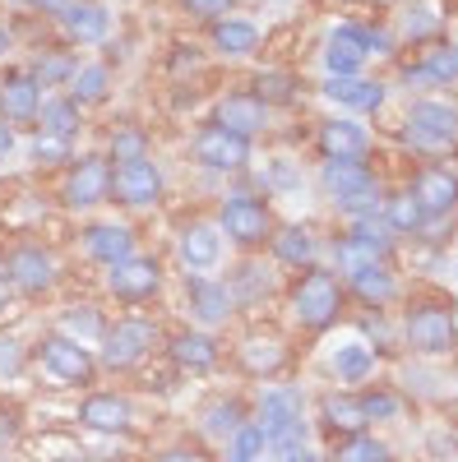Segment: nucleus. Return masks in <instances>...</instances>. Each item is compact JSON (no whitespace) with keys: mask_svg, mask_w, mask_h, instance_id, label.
I'll use <instances>...</instances> for the list:
<instances>
[{"mask_svg":"<svg viewBox=\"0 0 458 462\" xmlns=\"http://www.w3.org/2000/svg\"><path fill=\"white\" fill-rule=\"evenodd\" d=\"M348 287L333 273L329 263H315V268H301L287 287V315H292V328L305 333V337H324L329 328L342 324L348 315Z\"/></svg>","mask_w":458,"mask_h":462,"instance_id":"f257e3e1","label":"nucleus"},{"mask_svg":"<svg viewBox=\"0 0 458 462\" xmlns=\"http://www.w3.org/2000/svg\"><path fill=\"white\" fill-rule=\"evenodd\" d=\"M398 143L426 162H444L449 152H458V97L449 93L412 97L407 111L398 116Z\"/></svg>","mask_w":458,"mask_h":462,"instance_id":"f03ea898","label":"nucleus"},{"mask_svg":"<svg viewBox=\"0 0 458 462\" xmlns=\"http://www.w3.org/2000/svg\"><path fill=\"white\" fill-rule=\"evenodd\" d=\"M153 352H163V324L158 315H144V310H126L107 324V333L98 337V370L121 379V374H139Z\"/></svg>","mask_w":458,"mask_h":462,"instance_id":"7ed1b4c3","label":"nucleus"},{"mask_svg":"<svg viewBox=\"0 0 458 462\" xmlns=\"http://www.w3.org/2000/svg\"><path fill=\"white\" fill-rule=\"evenodd\" d=\"M250 407H255V420L264 426V435H269V453L274 457L311 444L315 426H311V416H305V389L301 383H292V379L264 383Z\"/></svg>","mask_w":458,"mask_h":462,"instance_id":"20e7f679","label":"nucleus"},{"mask_svg":"<svg viewBox=\"0 0 458 462\" xmlns=\"http://www.w3.org/2000/svg\"><path fill=\"white\" fill-rule=\"evenodd\" d=\"M398 342L422 361H444L458 346V310L444 296H412L398 315Z\"/></svg>","mask_w":458,"mask_h":462,"instance_id":"39448f33","label":"nucleus"},{"mask_svg":"<svg viewBox=\"0 0 458 462\" xmlns=\"http://www.w3.org/2000/svg\"><path fill=\"white\" fill-rule=\"evenodd\" d=\"M274 204H269V195L259 189V180H246V185H237L232 195H222V204H218V231H222V241L232 245V250H241V254H255V250H264L269 245V236H274Z\"/></svg>","mask_w":458,"mask_h":462,"instance_id":"423d86ee","label":"nucleus"},{"mask_svg":"<svg viewBox=\"0 0 458 462\" xmlns=\"http://www.w3.org/2000/svg\"><path fill=\"white\" fill-rule=\"evenodd\" d=\"M28 361L42 370L51 383H61V389H98V356H93V346L79 342V337H70L61 328H42L33 342H28Z\"/></svg>","mask_w":458,"mask_h":462,"instance_id":"0eeeda50","label":"nucleus"},{"mask_svg":"<svg viewBox=\"0 0 458 462\" xmlns=\"http://www.w3.org/2000/svg\"><path fill=\"white\" fill-rule=\"evenodd\" d=\"M5 278H10L14 296L47 300V296L65 282V268H61V254H56L47 241L19 236L14 245H5Z\"/></svg>","mask_w":458,"mask_h":462,"instance_id":"6e6552de","label":"nucleus"},{"mask_svg":"<svg viewBox=\"0 0 458 462\" xmlns=\"http://www.w3.org/2000/svg\"><path fill=\"white\" fill-rule=\"evenodd\" d=\"M56 204L65 213H98L102 204H111V158L102 148L70 158V167L56 180Z\"/></svg>","mask_w":458,"mask_h":462,"instance_id":"1a4fd4ad","label":"nucleus"},{"mask_svg":"<svg viewBox=\"0 0 458 462\" xmlns=\"http://www.w3.org/2000/svg\"><path fill=\"white\" fill-rule=\"evenodd\" d=\"M102 291L117 300L121 310H148V305L167 291V263H163L158 254L139 250V254H130L126 263L107 268Z\"/></svg>","mask_w":458,"mask_h":462,"instance_id":"9d476101","label":"nucleus"},{"mask_svg":"<svg viewBox=\"0 0 458 462\" xmlns=\"http://www.w3.org/2000/svg\"><path fill=\"white\" fill-rule=\"evenodd\" d=\"M232 365L250 383H278L292 370V337L278 328H246L232 342Z\"/></svg>","mask_w":458,"mask_h":462,"instance_id":"9b49d317","label":"nucleus"},{"mask_svg":"<svg viewBox=\"0 0 458 462\" xmlns=\"http://www.w3.org/2000/svg\"><path fill=\"white\" fill-rule=\"evenodd\" d=\"M167 199V171L153 158L111 162V204L121 213H153Z\"/></svg>","mask_w":458,"mask_h":462,"instance_id":"f8f14e48","label":"nucleus"},{"mask_svg":"<svg viewBox=\"0 0 458 462\" xmlns=\"http://www.w3.org/2000/svg\"><path fill=\"white\" fill-rule=\"evenodd\" d=\"M190 162L209 176H246L250 162H255V143L209 121L190 134Z\"/></svg>","mask_w":458,"mask_h":462,"instance_id":"ddd939ff","label":"nucleus"},{"mask_svg":"<svg viewBox=\"0 0 458 462\" xmlns=\"http://www.w3.org/2000/svg\"><path fill=\"white\" fill-rule=\"evenodd\" d=\"M74 420L89 430V435H107V439H126L139 426V407L126 389H84L79 407H74Z\"/></svg>","mask_w":458,"mask_h":462,"instance_id":"4468645a","label":"nucleus"},{"mask_svg":"<svg viewBox=\"0 0 458 462\" xmlns=\"http://www.w3.org/2000/svg\"><path fill=\"white\" fill-rule=\"evenodd\" d=\"M394 259V236L385 231V222H342V231L333 236V273L348 278L366 263H389Z\"/></svg>","mask_w":458,"mask_h":462,"instance_id":"2eb2a0df","label":"nucleus"},{"mask_svg":"<svg viewBox=\"0 0 458 462\" xmlns=\"http://www.w3.org/2000/svg\"><path fill=\"white\" fill-rule=\"evenodd\" d=\"M181 300H185V315H190V324H195V328L222 333V328H232V319H237V300H232L227 278L185 273L181 278Z\"/></svg>","mask_w":458,"mask_h":462,"instance_id":"dca6fc26","label":"nucleus"},{"mask_svg":"<svg viewBox=\"0 0 458 462\" xmlns=\"http://www.w3.org/2000/svg\"><path fill=\"white\" fill-rule=\"evenodd\" d=\"M74 241H79V254L89 263H98L102 273L117 268V263H126L130 254H139V231L126 217H89Z\"/></svg>","mask_w":458,"mask_h":462,"instance_id":"f3484780","label":"nucleus"},{"mask_svg":"<svg viewBox=\"0 0 458 462\" xmlns=\"http://www.w3.org/2000/svg\"><path fill=\"white\" fill-rule=\"evenodd\" d=\"M163 356L176 374H190V379H200V374H213L222 365V337L209 333V328H195V324H185V328H172L163 333Z\"/></svg>","mask_w":458,"mask_h":462,"instance_id":"a211bd4d","label":"nucleus"},{"mask_svg":"<svg viewBox=\"0 0 458 462\" xmlns=\"http://www.w3.org/2000/svg\"><path fill=\"white\" fill-rule=\"evenodd\" d=\"M47 97L51 93L33 79L28 65H5V69H0V121H5V125H14V130L37 125Z\"/></svg>","mask_w":458,"mask_h":462,"instance_id":"6ab92c4d","label":"nucleus"},{"mask_svg":"<svg viewBox=\"0 0 458 462\" xmlns=\"http://www.w3.org/2000/svg\"><path fill=\"white\" fill-rule=\"evenodd\" d=\"M315 148L324 162H370L375 134L357 121V116H324L315 125Z\"/></svg>","mask_w":458,"mask_h":462,"instance_id":"aec40b11","label":"nucleus"},{"mask_svg":"<svg viewBox=\"0 0 458 462\" xmlns=\"http://www.w3.org/2000/svg\"><path fill=\"white\" fill-rule=\"evenodd\" d=\"M412 199L422 204L426 222H453L458 217V171L444 162H422L407 180Z\"/></svg>","mask_w":458,"mask_h":462,"instance_id":"412c9836","label":"nucleus"},{"mask_svg":"<svg viewBox=\"0 0 458 462\" xmlns=\"http://www.w3.org/2000/svg\"><path fill=\"white\" fill-rule=\"evenodd\" d=\"M311 426H315V435H320L324 444H333V439H348V435L370 430V420H366V411H361L357 389H324V393L315 398Z\"/></svg>","mask_w":458,"mask_h":462,"instance_id":"4be33fe9","label":"nucleus"},{"mask_svg":"<svg viewBox=\"0 0 458 462\" xmlns=\"http://www.w3.org/2000/svg\"><path fill=\"white\" fill-rule=\"evenodd\" d=\"M56 32L61 42L84 51V47H107L111 37V5L102 0H70V5L56 14Z\"/></svg>","mask_w":458,"mask_h":462,"instance_id":"5701e85b","label":"nucleus"},{"mask_svg":"<svg viewBox=\"0 0 458 462\" xmlns=\"http://www.w3.org/2000/svg\"><path fill=\"white\" fill-rule=\"evenodd\" d=\"M227 254V241L218 222L209 217H190L176 226V263L185 268V273H209V268H218Z\"/></svg>","mask_w":458,"mask_h":462,"instance_id":"b1692460","label":"nucleus"},{"mask_svg":"<svg viewBox=\"0 0 458 462\" xmlns=\"http://www.w3.org/2000/svg\"><path fill=\"white\" fill-rule=\"evenodd\" d=\"M213 125H222V130H232V134L255 143L259 134L274 130V111L264 106L250 88H232V93H222L213 102Z\"/></svg>","mask_w":458,"mask_h":462,"instance_id":"393cba45","label":"nucleus"},{"mask_svg":"<svg viewBox=\"0 0 458 462\" xmlns=\"http://www.w3.org/2000/svg\"><path fill=\"white\" fill-rule=\"evenodd\" d=\"M264 250H269V259H274L278 268H292V273L324 263L320 231L305 226V222H283V226H274V236H269V245H264Z\"/></svg>","mask_w":458,"mask_h":462,"instance_id":"a878e982","label":"nucleus"},{"mask_svg":"<svg viewBox=\"0 0 458 462\" xmlns=\"http://www.w3.org/2000/svg\"><path fill=\"white\" fill-rule=\"evenodd\" d=\"M398 84L426 88V93L453 88V84H458V42H435V47H426L422 56H412V60L398 69Z\"/></svg>","mask_w":458,"mask_h":462,"instance_id":"bb28decb","label":"nucleus"},{"mask_svg":"<svg viewBox=\"0 0 458 462\" xmlns=\"http://www.w3.org/2000/svg\"><path fill=\"white\" fill-rule=\"evenodd\" d=\"M342 287H348V300H357L361 310H394L403 300V278L394 273V263H366L342 278Z\"/></svg>","mask_w":458,"mask_h":462,"instance_id":"cd10ccee","label":"nucleus"},{"mask_svg":"<svg viewBox=\"0 0 458 462\" xmlns=\"http://www.w3.org/2000/svg\"><path fill=\"white\" fill-rule=\"evenodd\" d=\"M320 97L329 106H338L342 116H370L389 102V84L385 79H366V74H352V79H324Z\"/></svg>","mask_w":458,"mask_h":462,"instance_id":"c85d7f7f","label":"nucleus"},{"mask_svg":"<svg viewBox=\"0 0 458 462\" xmlns=\"http://www.w3.org/2000/svg\"><path fill=\"white\" fill-rule=\"evenodd\" d=\"M444 10L435 5V0H407V5L398 10L394 19V37L403 47H416V51H426L435 42H444Z\"/></svg>","mask_w":458,"mask_h":462,"instance_id":"c756f323","label":"nucleus"},{"mask_svg":"<svg viewBox=\"0 0 458 462\" xmlns=\"http://www.w3.org/2000/svg\"><path fill=\"white\" fill-rule=\"evenodd\" d=\"M259 42H264V28L250 14L232 10V14H222V19L209 23V51L222 56V60H246V56L259 51Z\"/></svg>","mask_w":458,"mask_h":462,"instance_id":"7c9ffc66","label":"nucleus"},{"mask_svg":"<svg viewBox=\"0 0 458 462\" xmlns=\"http://www.w3.org/2000/svg\"><path fill=\"white\" fill-rule=\"evenodd\" d=\"M366 47L357 37V23H338L324 47H320V65H324V79H352V74H366Z\"/></svg>","mask_w":458,"mask_h":462,"instance_id":"2f4dec72","label":"nucleus"},{"mask_svg":"<svg viewBox=\"0 0 458 462\" xmlns=\"http://www.w3.org/2000/svg\"><path fill=\"white\" fill-rule=\"evenodd\" d=\"M255 416V407H250V398H241V393H218V398H209L204 402V411H200V435L204 439H213V444H227L232 439L246 420Z\"/></svg>","mask_w":458,"mask_h":462,"instance_id":"473e14b6","label":"nucleus"},{"mask_svg":"<svg viewBox=\"0 0 458 462\" xmlns=\"http://www.w3.org/2000/svg\"><path fill=\"white\" fill-rule=\"evenodd\" d=\"M379 356L370 342H361V337H352V342H342V346H333V356H329V374H333V383H342V389H366V383L375 379V370H379Z\"/></svg>","mask_w":458,"mask_h":462,"instance_id":"72a5a7b5","label":"nucleus"},{"mask_svg":"<svg viewBox=\"0 0 458 462\" xmlns=\"http://www.w3.org/2000/svg\"><path fill=\"white\" fill-rule=\"evenodd\" d=\"M227 287H232V300H237V315H250L255 305H264L274 296V268L259 263L255 254H241V263L232 268V278H227Z\"/></svg>","mask_w":458,"mask_h":462,"instance_id":"f704fd0d","label":"nucleus"},{"mask_svg":"<svg viewBox=\"0 0 458 462\" xmlns=\"http://www.w3.org/2000/svg\"><path fill=\"white\" fill-rule=\"evenodd\" d=\"M111 88H117V69H111L107 60H84L79 74L70 79L65 97H70L74 106L93 111V106H107V102H111Z\"/></svg>","mask_w":458,"mask_h":462,"instance_id":"c9c22d12","label":"nucleus"},{"mask_svg":"<svg viewBox=\"0 0 458 462\" xmlns=\"http://www.w3.org/2000/svg\"><path fill=\"white\" fill-rule=\"evenodd\" d=\"M79 56H74V47H47V51H37L33 60H28V74H33V79L37 84H42L47 93H65L70 88V79H74V74H79Z\"/></svg>","mask_w":458,"mask_h":462,"instance_id":"e433bc0d","label":"nucleus"},{"mask_svg":"<svg viewBox=\"0 0 458 462\" xmlns=\"http://www.w3.org/2000/svg\"><path fill=\"white\" fill-rule=\"evenodd\" d=\"M264 106H296L301 97H305V79H301V74L296 69H255L250 74V84H246Z\"/></svg>","mask_w":458,"mask_h":462,"instance_id":"4c0bfd02","label":"nucleus"},{"mask_svg":"<svg viewBox=\"0 0 458 462\" xmlns=\"http://www.w3.org/2000/svg\"><path fill=\"white\" fill-rule=\"evenodd\" d=\"M379 222H385V231L394 241H416L426 231V213L422 204L412 199V189H389V199H385V213H379Z\"/></svg>","mask_w":458,"mask_h":462,"instance_id":"58836bf2","label":"nucleus"},{"mask_svg":"<svg viewBox=\"0 0 458 462\" xmlns=\"http://www.w3.org/2000/svg\"><path fill=\"white\" fill-rule=\"evenodd\" d=\"M37 134H51V139H65V143H79L84 134V106H74L65 93H51L42 102V116H37Z\"/></svg>","mask_w":458,"mask_h":462,"instance_id":"ea45409f","label":"nucleus"},{"mask_svg":"<svg viewBox=\"0 0 458 462\" xmlns=\"http://www.w3.org/2000/svg\"><path fill=\"white\" fill-rule=\"evenodd\" d=\"M107 324H111V319H107V310H102L98 300H70L65 310L56 315V328L70 333V337H79V342H89V337L98 342V337L107 333Z\"/></svg>","mask_w":458,"mask_h":462,"instance_id":"a19ab883","label":"nucleus"},{"mask_svg":"<svg viewBox=\"0 0 458 462\" xmlns=\"http://www.w3.org/2000/svg\"><path fill=\"white\" fill-rule=\"evenodd\" d=\"M375 167L370 162H324L320 167V189L329 199H342V195H352V189L361 185H375Z\"/></svg>","mask_w":458,"mask_h":462,"instance_id":"79ce46f5","label":"nucleus"},{"mask_svg":"<svg viewBox=\"0 0 458 462\" xmlns=\"http://www.w3.org/2000/svg\"><path fill=\"white\" fill-rule=\"evenodd\" d=\"M394 457V448L379 439L375 430H361V435H348V439H333L324 448V462H385Z\"/></svg>","mask_w":458,"mask_h":462,"instance_id":"37998d69","label":"nucleus"},{"mask_svg":"<svg viewBox=\"0 0 458 462\" xmlns=\"http://www.w3.org/2000/svg\"><path fill=\"white\" fill-rule=\"evenodd\" d=\"M385 199H389L385 180H375V185H361V189H352V195L333 199V213L342 222H375L379 213H385Z\"/></svg>","mask_w":458,"mask_h":462,"instance_id":"c03bdc74","label":"nucleus"},{"mask_svg":"<svg viewBox=\"0 0 458 462\" xmlns=\"http://www.w3.org/2000/svg\"><path fill=\"white\" fill-rule=\"evenodd\" d=\"M357 398H361V411L370 420V430L389 426V420H398L407 411V398L398 389H389V383H366V389H357Z\"/></svg>","mask_w":458,"mask_h":462,"instance_id":"a18cd8bd","label":"nucleus"},{"mask_svg":"<svg viewBox=\"0 0 458 462\" xmlns=\"http://www.w3.org/2000/svg\"><path fill=\"white\" fill-rule=\"evenodd\" d=\"M102 152H107L111 162H135V158H153V134H148L144 125H135V121H121L117 130L107 134Z\"/></svg>","mask_w":458,"mask_h":462,"instance_id":"49530a36","label":"nucleus"},{"mask_svg":"<svg viewBox=\"0 0 458 462\" xmlns=\"http://www.w3.org/2000/svg\"><path fill=\"white\" fill-rule=\"evenodd\" d=\"M269 457V435H264V426L250 416L246 426L222 444V462H264Z\"/></svg>","mask_w":458,"mask_h":462,"instance_id":"de8ad7c7","label":"nucleus"},{"mask_svg":"<svg viewBox=\"0 0 458 462\" xmlns=\"http://www.w3.org/2000/svg\"><path fill=\"white\" fill-rule=\"evenodd\" d=\"M70 158H74V143H65V139H51V134H37V130H33V143H28V162H33L37 171H65V167H70Z\"/></svg>","mask_w":458,"mask_h":462,"instance_id":"09e8293b","label":"nucleus"},{"mask_svg":"<svg viewBox=\"0 0 458 462\" xmlns=\"http://www.w3.org/2000/svg\"><path fill=\"white\" fill-rule=\"evenodd\" d=\"M357 328H361V342H370L379 356H389V352H394V342H398V324H389V310H361Z\"/></svg>","mask_w":458,"mask_h":462,"instance_id":"8fccbe9b","label":"nucleus"},{"mask_svg":"<svg viewBox=\"0 0 458 462\" xmlns=\"http://www.w3.org/2000/svg\"><path fill=\"white\" fill-rule=\"evenodd\" d=\"M259 189H264V195H292V189H301V171L292 162L274 158L269 167L259 171Z\"/></svg>","mask_w":458,"mask_h":462,"instance_id":"3c124183","label":"nucleus"},{"mask_svg":"<svg viewBox=\"0 0 458 462\" xmlns=\"http://www.w3.org/2000/svg\"><path fill=\"white\" fill-rule=\"evenodd\" d=\"M28 365H33V361H28V346H23L14 333H0V383L19 379Z\"/></svg>","mask_w":458,"mask_h":462,"instance_id":"603ef678","label":"nucleus"},{"mask_svg":"<svg viewBox=\"0 0 458 462\" xmlns=\"http://www.w3.org/2000/svg\"><path fill=\"white\" fill-rule=\"evenodd\" d=\"M176 10L185 14V19H195V23H213V19H222V14H232L237 10V0H176Z\"/></svg>","mask_w":458,"mask_h":462,"instance_id":"864d4df0","label":"nucleus"},{"mask_svg":"<svg viewBox=\"0 0 458 462\" xmlns=\"http://www.w3.org/2000/svg\"><path fill=\"white\" fill-rule=\"evenodd\" d=\"M19 435H23V411L14 402H0V453H10Z\"/></svg>","mask_w":458,"mask_h":462,"instance_id":"5fc2aeb1","label":"nucleus"},{"mask_svg":"<svg viewBox=\"0 0 458 462\" xmlns=\"http://www.w3.org/2000/svg\"><path fill=\"white\" fill-rule=\"evenodd\" d=\"M148 462H209V457L200 453V444H185V439H176V444H163V448L153 453Z\"/></svg>","mask_w":458,"mask_h":462,"instance_id":"6e6d98bb","label":"nucleus"},{"mask_svg":"<svg viewBox=\"0 0 458 462\" xmlns=\"http://www.w3.org/2000/svg\"><path fill=\"white\" fill-rule=\"evenodd\" d=\"M14 10H23V14H37V19H51L56 23V14L70 5V0H10Z\"/></svg>","mask_w":458,"mask_h":462,"instance_id":"4d7b16f0","label":"nucleus"},{"mask_svg":"<svg viewBox=\"0 0 458 462\" xmlns=\"http://www.w3.org/2000/svg\"><path fill=\"white\" fill-rule=\"evenodd\" d=\"M14 47H19V32H14V23H10V19H0V65H10Z\"/></svg>","mask_w":458,"mask_h":462,"instance_id":"13d9d810","label":"nucleus"},{"mask_svg":"<svg viewBox=\"0 0 458 462\" xmlns=\"http://www.w3.org/2000/svg\"><path fill=\"white\" fill-rule=\"evenodd\" d=\"M274 462H324V453H320L315 444H305V448H292V453H283V457H274Z\"/></svg>","mask_w":458,"mask_h":462,"instance_id":"bf43d9fd","label":"nucleus"},{"mask_svg":"<svg viewBox=\"0 0 458 462\" xmlns=\"http://www.w3.org/2000/svg\"><path fill=\"white\" fill-rule=\"evenodd\" d=\"M14 143H19V134H14V125H5V121H0V162H5V158H10V152H14Z\"/></svg>","mask_w":458,"mask_h":462,"instance_id":"052dcab7","label":"nucleus"},{"mask_svg":"<svg viewBox=\"0 0 458 462\" xmlns=\"http://www.w3.org/2000/svg\"><path fill=\"white\" fill-rule=\"evenodd\" d=\"M14 300V287H10V278L5 273H0V315H5V305Z\"/></svg>","mask_w":458,"mask_h":462,"instance_id":"680f3d73","label":"nucleus"},{"mask_svg":"<svg viewBox=\"0 0 458 462\" xmlns=\"http://www.w3.org/2000/svg\"><path fill=\"white\" fill-rule=\"evenodd\" d=\"M47 462H93L89 453H79V448H74V453H56V457H47Z\"/></svg>","mask_w":458,"mask_h":462,"instance_id":"e2e57ef3","label":"nucleus"},{"mask_svg":"<svg viewBox=\"0 0 458 462\" xmlns=\"http://www.w3.org/2000/svg\"><path fill=\"white\" fill-rule=\"evenodd\" d=\"M333 5H357V0H333Z\"/></svg>","mask_w":458,"mask_h":462,"instance_id":"0e129e2a","label":"nucleus"},{"mask_svg":"<svg viewBox=\"0 0 458 462\" xmlns=\"http://www.w3.org/2000/svg\"><path fill=\"white\" fill-rule=\"evenodd\" d=\"M0 462H10V453H0Z\"/></svg>","mask_w":458,"mask_h":462,"instance_id":"69168bd1","label":"nucleus"},{"mask_svg":"<svg viewBox=\"0 0 458 462\" xmlns=\"http://www.w3.org/2000/svg\"><path fill=\"white\" fill-rule=\"evenodd\" d=\"M385 462H398V457H385Z\"/></svg>","mask_w":458,"mask_h":462,"instance_id":"338daca9","label":"nucleus"},{"mask_svg":"<svg viewBox=\"0 0 458 462\" xmlns=\"http://www.w3.org/2000/svg\"><path fill=\"white\" fill-rule=\"evenodd\" d=\"M264 462H269V457H264Z\"/></svg>","mask_w":458,"mask_h":462,"instance_id":"774afa93","label":"nucleus"}]
</instances>
